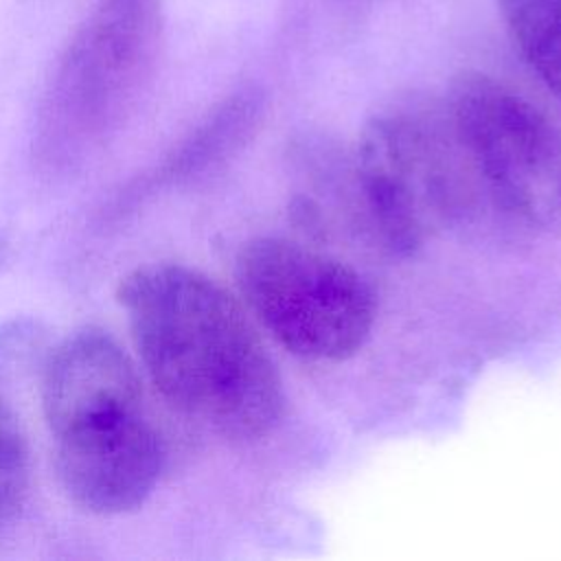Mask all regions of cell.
<instances>
[{
  "label": "cell",
  "instance_id": "6da1fadb",
  "mask_svg": "<svg viewBox=\"0 0 561 561\" xmlns=\"http://www.w3.org/2000/svg\"><path fill=\"white\" fill-rule=\"evenodd\" d=\"M131 337L158 392L230 438H259L283 414L272 357L239 302L206 274L153 263L116 287Z\"/></svg>",
  "mask_w": 561,
  "mask_h": 561
},
{
  "label": "cell",
  "instance_id": "7a4b0ae2",
  "mask_svg": "<svg viewBox=\"0 0 561 561\" xmlns=\"http://www.w3.org/2000/svg\"><path fill=\"white\" fill-rule=\"evenodd\" d=\"M160 46L156 0H101L66 46L46 88L33 138L44 173L90 160L129 118Z\"/></svg>",
  "mask_w": 561,
  "mask_h": 561
},
{
  "label": "cell",
  "instance_id": "3957f363",
  "mask_svg": "<svg viewBox=\"0 0 561 561\" xmlns=\"http://www.w3.org/2000/svg\"><path fill=\"white\" fill-rule=\"evenodd\" d=\"M241 294L261 324L294 355L337 362L362 348L375 294L346 263L285 239H254L237 256Z\"/></svg>",
  "mask_w": 561,
  "mask_h": 561
},
{
  "label": "cell",
  "instance_id": "277c9868",
  "mask_svg": "<svg viewBox=\"0 0 561 561\" xmlns=\"http://www.w3.org/2000/svg\"><path fill=\"white\" fill-rule=\"evenodd\" d=\"M449 123L497 206L561 232V131L539 107L502 81L469 72L454 83Z\"/></svg>",
  "mask_w": 561,
  "mask_h": 561
},
{
  "label": "cell",
  "instance_id": "5b68a950",
  "mask_svg": "<svg viewBox=\"0 0 561 561\" xmlns=\"http://www.w3.org/2000/svg\"><path fill=\"white\" fill-rule=\"evenodd\" d=\"M462 153L451 123L419 112H388L368 123L359 142L357 182L379 243L412 254L465 204Z\"/></svg>",
  "mask_w": 561,
  "mask_h": 561
},
{
  "label": "cell",
  "instance_id": "8992f818",
  "mask_svg": "<svg viewBox=\"0 0 561 561\" xmlns=\"http://www.w3.org/2000/svg\"><path fill=\"white\" fill-rule=\"evenodd\" d=\"M164 465L158 430L142 412L57 436L55 467L68 497L96 515L138 508Z\"/></svg>",
  "mask_w": 561,
  "mask_h": 561
},
{
  "label": "cell",
  "instance_id": "52a82bcc",
  "mask_svg": "<svg viewBox=\"0 0 561 561\" xmlns=\"http://www.w3.org/2000/svg\"><path fill=\"white\" fill-rule=\"evenodd\" d=\"M42 408L55 438L142 412L136 364L105 331H75L44 359Z\"/></svg>",
  "mask_w": 561,
  "mask_h": 561
},
{
  "label": "cell",
  "instance_id": "ba28073f",
  "mask_svg": "<svg viewBox=\"0 0 561 561\" xmlns=\"http://www.w3.org/2000/svg\"><path fill=\"white\" fill-rule=\"evenodd\" d=\"M250 114V101L245 96H232L217 107L188 138H184L156 169L131 180L121 193L110 202V217H123L142 204L158 188L182 182L204 169L215 156L230 145L234 129H239Z\"/></svg>",
  "mask_w": 561,
  "mask_h": 561
},
{
  "label": "cell",
  "instance_id": "9c48e42d",
  "mask_svg": "<svg viewBox=\"0 0 561 561\" xmlns=\"http://www.w3.org/2000/svg\"><path fill=\"white\" fill-rule=\"evenodd\" d=\"M528 68L561 99V0H495Z\"/></svg>",
  "mask_w": 561,
  "mask_h": 561
},
{
  "label": "cell",
  "instance_id": "30bf717a",
  "mask_svg": "<svg viewBox=\"0 0 561 561\" xmlns=\"http://www.w3.org/2000/svg\"><path fill=\"white\" fill-rule=\"evenodd\" d=\"M31 482L26 436L13 410L0 397V524L22 508Z\"/></svg>",
  "mask_w": 561,
  "mask_h": 561
},
{
  "label": "cell",
  "instance_id": "8fae6325",
  "mask_svg": "<svg viewBox=\"0 0 561 561\" xmlns=\"http://www.w3.org/2000/svg\"><path fill=\"white\" fill-rule=\"evenodd\" d=\"M48 331L35 318H13L0 324V390L11 388L44 366Z\"/></svg>",
  "mask_w": 561,
  "mask_h": 561
},
{
  "label": "cell",
  "instance_id": "7c38bea8",
  "mask_svg": "<svg viewBox=\"0 0 561 561\" xmlns=\"http://www.w3.org/2000/svg\"><path fill=\"white\" fill-rule=\"evenodd\" d=\"M9 256H11V239H9L7 230L0 228V267L9 261Z\"/></svg>",
  "mask_w": 561,
  "mask_h": 561
}]
</instances>
